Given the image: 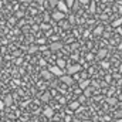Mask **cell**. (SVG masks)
<instances>
[{
	"label": "cell",
	"instance_id": "8",
	"mask_svg": "<svg viewBox=\"0 0 122 122\" xmlns=\"http://www.w3.org/2000/svg\"><path fill=\"white\" fill-rule=\"evenodd\" d=\"M44 115H46L47 118H51V117H53V109H51V108H46V109H44Z\"/></svg>",
	"mask_w": 122,
	"mask_h": 122
},
{
	"label": "cell",
	"instance_id": "4",
	"mask_svg": "<svg viewBox=\"0 0 122 122\" xmlns=\"http://www.w3.org/2000/svg\"><path fill=\"white\" fill-rule=\"evenodd\" d=\"M61 81H62L64 84H67V85H71V84L74 82V80H72L70 75H61Z\"/></svg>",
	"mask_w": 122,
	"mask_h": 122
},
{
	"label": "cell",
	"instance_id": "24",
	"mask_svg": "<svg viewBox=\"0 0 122 122\" xmlns=\"http://www.w3.org/2000/svg\"><path fill=\"white\" fill-rule=\"evenodd\" d=\"M82 122H91V121H82Z\"/></svg>",
	"mask_w": 122,
	"mask_h": 122
},
{
	"label": "cell",
	"instance_id": "11",
	"mask_svg": "<svg viewBox=\"0 0 122 122\" xmlns=\"http://www.w3.org/2000/svg\"><path fill=\"white\" fill-rule=\"evenodd\" d=\"M51 75H53V74H51L50 71H44V72H43V77H44L46 80H50V78H51Z\"/></svg>",
	"mask_w": 122,
	"mask_h": 122
},
{
	"label": "cell",
	"instance_id": "1",
	"mask_svg": "<svg viewBox=\"0 0 122 122\" xmlns=\"http://www.w3.org/2000/svg\"><path fill=\"white\" fill-rule=\"evenodd\" d=\"M80 70H81V67L78 65V64H74V65H70L68 68H67V72L71 75V74H75V72H80Z\"/></svg>",
	"mask_w": 122,
	"mask_h": 122
},
{
	"label": "cell",
	"instance_id": "12",
	"mask_svg": "<svg viewBox=\"0 0 122 122\" xmlns=\"http://www.w3.org/2000/svg\"><path fill=\"white\" fill-rule=\"evenodd\" d=\"M122 24V19H118V20H115L114 23H112V27H118V26H121Z\"/></svg>",
	"mask_w": 122,
	"mask_h": 122
},
{
	"label": "cell",
	"instance_id": "23",
	"mask_svg": "<svg viewBox=\"0 0 122 122\" xmlns=\"http://www.w3.org/2000/svg\"><path fill=\"white\" fill-rule=\"evenodd\" d=\"M117 122H122V119H118V121H117Z\"/></svg>",
	"mask_w": 122,
	"mask_h": 122
},
{
	"label": "cell",
	"instance_id": "3",
	"mask_svg": "<svg viewBox=\"0 0 122 122\" xmlns=\"http://www.w3.org/2000/svg\"><path fill=\"white\" fill-rule=\"evenodd\" d=\"M57 7H58V11H62V13H65V11L68 10V7H67V4H65V1H64V0H58Z\"/></svg>",
	"mask_w": 122,
	"mask_h": 122
},
{
	"label": "cell",
	"instance_id": "15",
	"mask_svg": "<svg viewBox=\"0 0 122 122\" xmlns=\"http://www.w3.org/2000/svg\"><path fill=\"white\" fill-rule=\"evenodd\" d=\"M48 1H50V6H51V7H56L57 3H58V0H48Z\"/></svg>",
	"mask_w": 122,
	"mask_h": 122
},
{
	"label": "cell",
	"instance_id": "22",
	"mask_svg": "<svg viewBox=\"0 0 122 122\" xmlns=\"http://www.w3.org/2000/svg\"><path fill=\"white\" fill-rule=\"evenodd\" d=\"M1 62H3V58H1V57H0V65H1Z\"/></svg>",
	"mask_w": 122,
	"mask_h": 122
},
{
	"label": "cell",
	"instance_id": "19",
	"mask_svg": "<svg viewBox=\"0 0 122 122\" xmlns=\"http://www.w3.org/2000/svg\"><path fill=\"white\" fill-rule=\"evenodd\" d=\"M99 33H102V27H98V29L95 30V34H99Z\"/></svg>",
	"mask_w": 122,
	"mask_h": 122
},
{
	"label": "cell",
	"instance_id": "7",
	"mask_svg": "<svg viewBox=\"0 0 122 122\" xmlns=\"http://www.w3.org/2000/svg\"><path fill=\"white\" fill-rule=\"evenodd\" d=\"M61 47H62V44H60V43H54V44H51V46H50V48H51L53 51H56V50H60Z\"/></svg>",
	"mask_w": 122,
	"mask_h": 122
},
{
	"label": "cell",
	"instance_id": "18",
	"mask_svg": "<svg viewBox=\"0 0 122 122\" xmlns=\"http://www.w3.org/2000/svg\"><path fill=\"white\" fill-rule=\"evenodd\" d=\"M105 54H107V51H105V50H101V51H99V57H101V58H102V57H105Z\"/></svg>",
	"mask_w": 122,
	"mask_h": 122
},
{
	"label": "cell",
	"instance_id": "21",
	"mask_svg": "<svg viewBox=\"0 0 122 122\" xmlns=\"http://www.w3.org/2000/svg\"><path fill=\"white\" fill-rule=\"evenodd\" d=\"M117 117H122V111H118L117 112Z\"/></svg>",
	"mask_w": 122,
	"mask_h": 122
},
{
	"label": "cell",
	"instance_id": "9",
	"mask_svg": "<svg viewBox=\"0 0 122 122\" xmlns=\"http://www.w3.org/2000/svg\"><path fill=\"white\" fill-rule=\"evenodd\" d=\"M88 85H90V81L87 80V81H82V82L80 84V88H81V90H85V88H87Z\"/></svg>",
	"mask_w": 122,
	"mask_h": 122
},
{
	"label": "cell",
	"instance_id": "10",
	"mask_svg": "<svg viewBox=\"0 0 122 122\" xmlns=\"http://www.w3.org/2000/svg\"><path fill=\"white\" fill-rule=\"evenodd\" d=\"M78 107H80V102H78V101H74V102L70 104V108H71V109H77Z\"/></svg>",
	"mask_w": 122,
	"mask_h": 122
},
{
	"label": "cell",
	"instance_id": "5",
	"mask_svg": "<svg viewBox=\"0 0 122 122\" xmlns=\"http://www.w3.org/2000/svg\"><path fill=\"white\" fill-rule=\"evenodd\" d=\"M53 19L54 20H62L64 19V13L62 11H54L53 13Z\"/></svg>",
	"mask_w": 122,
	"mask_h": 122
},
{
	"label": "cell",
	"instance_id": "14",
	"mask_svg": "<svg viewBox=\"0 0 122 122\" xmlns=\"http://www.w3.org/2000/svg\"><path fill=\"white\" fill-rule=\"evenodd\" d=\"M41 99H43V101H48V99H50V94H48V92H46V94L41 97Z\"/></svg>",
	"mask_w": 122,
	"mask_h": 122
},
{
	"label": "cell",
	"instance_id": "6",
	"mask_svg": "<svg viewBox=\"0 0 122 122\" xmlns=\"http://www.w3.org/2000/svg\"><path fill=\"white\" fill-rule=\"evenodd\" d=\"M3 102H4V107H10V105H11V102H13V98H11L10 95H6V97H4V99H3Z\"/></svg>",
	"mask_w": 122,
	"mask_h": 122
},
{
	"label": "cell",
	"instance_id": "2",
	"mask_svg": "<svg viewBox=\"0 0 122 122\" xmlns=\"http://www.w3.org/2000/svg\"><path fill=\"white\" fill-rule=\"evenodd\" d=\"M48 71H50L51 74H54V75H58V77H61V75H62V70H61L60 67H57V65L50 67V68H48Z\"/></svg>",
	"mask_w": 122,
	"mask_h": 122
},
{
	"label": "cell",
	"instance_id": "17",
	"mask_svg": "<svg viewBox=\"0 0 122 122\" xmlns=\"http://www.w3.org/2000/svg\"><path fill=\"white\" fill-rule=\"evenodd\" d=\"M84 95H85V97H90V95H91V91H90V88H85V91H84Z\"/></svg>",
	"mask_w": 122,
	"mask_h": 122
},
{
	"label": "cell",
	"instance_id": "13",
	"mask_svg": "<svg viewBox=\"0 0 122 122\" xmlns=\"http://www.w3.org/2000/svg\"><path fill=\"white\" fill-rule=\"evenodd\" d=\"M57 67L64 68V67H65V61H64V60H57Z\"/></svg>",
	"mask_w": 122,
	"mask_h": 122
},
{
	"label": "cell",
	"instance_id": "20",
	"mask_svg": "<svg viewBox=\"0 0 122 122\" xmlns=\"http://www.w3.org/2000/svg\"><path fill=\"white\" fill-rule=\"evenodd\" d=\"M4 108V102L3 101H0V109H3Z\"/></svg>",
	"mask_w": 122,
	"mask_h": 122
},
{
	"label": "cell",
	"instance_id": "16",
	"mask_svg": "<svg viewBox=\"0 0 122 122\" xmlns=\"http://www.w3.org/2000/svg\"><path fill=\"white\" fill-rule=\"evenodd\" d=\"M65 4H67V7H70L74 4V0H65Z\"/></svg>",
	"mask_w": 122,
	"mask_h": 122
}]
</instances>
